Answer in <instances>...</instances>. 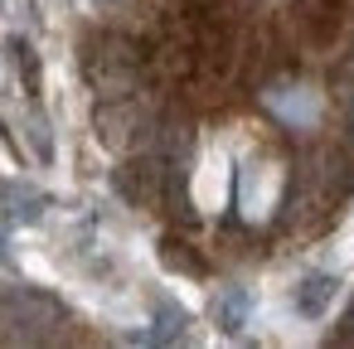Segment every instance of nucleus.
Listing matches in <instances>:
<instances>
[{"mask_svg":"<svg viewBox=\"0 0 354 349\" xmlns=\"http://www.w3.org/2000/svg\"><path fill=\"white\" fill-rule=\"evenodd\" d=\"M262 107L277 117V126H286V131H310L315 122H320V93L310 88V83H301L296 73H281V78H272L267 88H262Z\"/></svg>","mask_w":354,"mask_h":349,"instance_id":"nucleus-1","label":"nucleus"},{"mask_svg":"<svg viewBox=\"0 0 354 349\" xmlns=\"http://www.w3.org/2000/svg\"><path fill=\"white\" fill-rule=\"evenodd\" d=\"M0 209H6L10 223H39L49 209V194L35 180H6L0 185Z\"/></svg>","mask_w":354,"mask_h":349,"instance_id":"nucleus-2","label":"nucleus"},{"mask_svg":"<svg viewBox=\"0 0 354 349\" xmlns=\"http://www.w3.org/2000/svg\"><path fill=\"white\" fill-rule=\"evenodd\" d=\"M335 291H339V276H330V272H306V276L296 281V291H291V305H296V315L320 320V315L330 310Z\"/></svg>","mask_w":354,"mask_h":349,"instance_id":"nucleus-3","label":"nucleus"},{"mask_svg":"<svg viewBox=\"0 0 354 349\" xmlns=\"http://www.w3.org/2000/svg\"><path fill=\"white\" fill-rule=\"evenodd\" d=\"M248 310H252V296H248L243 286H223V291L214 296V305H209V315H214V325H218L223 334L243 330V325H248Z\"/></svg>","mask_w":354,"mask_h":349,"instance_id":"nucleus-4","label":"nucleus"},{"mask_svg":"<svg viewBox=\"0 0 354 349\" xmlns=\"http://www.w3.org/2000/svg\"><path fill=\"white\" fill-rule=\"evenodd\" d=\"M185 330H189V315L175 305V301H156V330H146L141 339L146 344H175V339H185Z\"/></svg>","mask_w":354,"mask_h":349,"instance_id":"nucleus-5","label":"nucleus"},{"mask_svg":"<svg viewBox=\"0 0 354 349\" xmlns=\"http://www.w3.org/2000/svg\"><path fill=\"white\" fill-rule=\"evenodd\" d=\"M10 59H15L20 88H25V93H39V54H35L25 39H10Z\"/></svg>","mask_w":354,"mask_h":349,"instance_id":"nucleus-6","label":"nucleus"},{"mask_svg":"<svg viewBox=\"0 0 354 349\" xmlns=\"http://www.w3.org/2000/svg\"><path fill=\"white\" fill-rule=\"evenodd\" d=\"M165 262L170 267H180V272H194V276H204V262L185 247V243H165Z\"/></svg>","mask_w":354,"mask_h":349,"instance_id":"nucleus-7","label":"nucleus"},{"mask_svg":"<svg viewBox=\"0 0 354 349\" xmlns=\"http://www.w3.org/2000/svg\"><path fill=\"white\" fill-rule=\"evenodd\" d=\"M335 339H339V344H354V305H349V310H344V330H339V334H335Z\"/></svg>","mask_w":354,"mask_h":349,"instance_id":"nucleus-8","label":"nucleus"}]
</instances>
